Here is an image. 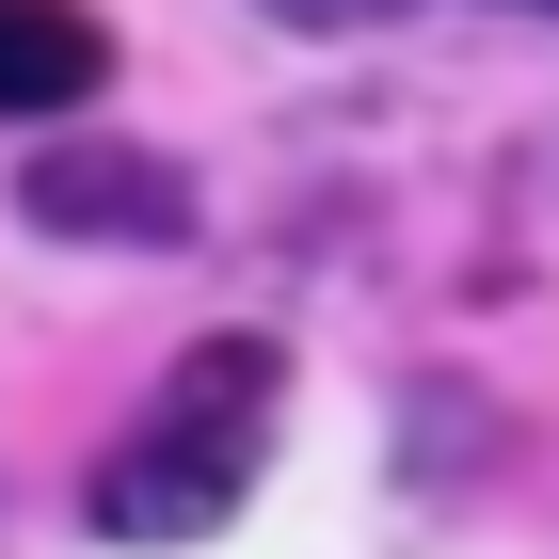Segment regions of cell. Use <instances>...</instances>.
<instances>
[{
	"label": "cell",
	"instance_id": "7a4b0ae2",
	"mask_svg": "<svg viewBox=\"0 0 559 559\" xmlns=\"http://www.w3.org/2000/svg\"><path fill=\"white\" fill-rule=\"evenodd\" d=\"M16 209H33L48 240H192V176L144 160V144H48V160L16 176Z\"/></svg>",
	"mask_w": 559,
	"mask_h": 559
},
{
	"label": "cell",
	"instance_id": "6da1fadb",
	"mask_svg": "<svg viewBox=\"0 0 559 559\" xmlns=\"http://www.w3.org/2000/svg\"><path fill=\"white\" fill-rule=\"evenodd\" d=\"M272 400H288V352L272 336H192L160 368V400L129 416V448L81 479V527L96 544H209V527L257 496Z\"/></svg>",
	"mask_w": 559,
	"mask_h": 559
},
{
	"label": "cell",
	"instance_id": "3957f363",
	"mask_svg": "<svg viewBox=\"0 0 559 559\" xmlns=\"http://www.w3.org/2000/svg\"><path fill=\"white\" fill-rule=\"evenodd\" d=\"M112 81V33L81 0H0V112H81Z\"/></svg>",
	"mask_w": 559,
	"mask_h": 559
}]
</instances>
